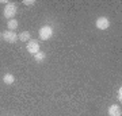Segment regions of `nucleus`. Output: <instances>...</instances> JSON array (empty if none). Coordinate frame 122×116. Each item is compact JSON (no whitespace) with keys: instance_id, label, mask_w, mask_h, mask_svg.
Wrapping results in <instances>:
<instances>
[{"instance_id":"1","label":"nucleus","mask_w":122,"mask_h":116,"mask_svg":"<svg viewBox=\"0 0 122 116\" xmlns=\"http://www.w3.org/2000/svg\"><path fill=\"white\" fill-rule=\"evenodd\" d=\"M15 14H16V5L14 4V3L5 4V7L3 8V15H4V18H7L8 20H11V19H14Z\"/></svg>"},{"instance_id":"3","label":"nucleus","mask_w":122,"mask_h":116,"mask_svg":"<svg viewBox=\"0 0 122 116\" xmlns=\"http://www.w3.org/2000/svg\"><path fill=\"white\" fill-rule=\"evenodd\" d=\"M1 38L4 39L5 42H8V43H15L16 42V39H18V35H16L15 31L7 30V31H4V32L1 34Z\"/></svg>"},{"instance_id":"11","label":"nucleus","mask_w":122,"mask_h":116,"mask_svg":"<svg viewBox=\"0 0 122 116\" xmlns=\"http://www.w3.org/2000/svg\"><path fill=\"white\" fill-rule=\"evenodd\" d=\"M23 4H26V5H34L35 1H34V0H25V1H23Z\"/></svg>"},{"instance_id":"6","label":"nucleus","mask_w":122,"mask_h":116,"mask_svg":"<svg viewBox=\"0 0 122 116\" xmlns=\"http://www.w3.org/2000/svg\"><path fill=\"white\" fill-rule=\"evenodd\" d=\"M109 115L110 116H122V111H121V107L114 104L109 108Z\"/></svg>"},{"instance_id":"10","label":"nucleus","mask_w":122,"mask_h":116,"mask_svg":"<svg viewBox=\"0 0 122 116\" xmlns=\"http://www.w3.org/2000/svg\"><path fill=\"white\" fill-rule=\"evenodd\" d=\"M46 58V54L45 53H42V51H38L37 54H34V60H35V62H42V61Z\"/></svg>"},{"instance_id":"13","label":"nucleus","mask_w":122,"mask_h":116,"mask_svg":"<svg viewBox=\"0 0 122 116\" xmlns=\"http://www.w3.org/2000/svg\"><path fill=\"white\" fill-rule=\"evenodd\" d=\"M0 38H1V34H0Z\"/></svg>"},{"instance_id":"9","label":"nucleus","mask_w":122,"mask_h":116,"mask_svg":"<svg viewBox=\"0 0 122 116\" xmlns=\"http://www.w3.org/2000/svg\"><path fill=\"white\" fill-rule=\"evenodd\" d=\"M7 27H8L10 31H14L18 28V20H15V19H11V20H8V23H7Z\"/></svg>"},{"instance_id":"8","label":"nucleus","mask_w":122,"mask_h":116,"mask_svg":"<svg viewBox=\"0 0 122 116\" xmlns=\"http://www.w3.org/2000/svg\"><path fill=\"white\" fill-rule=\"evenodd\" d=\"M14 81H15V77H14L11 73L4 74V77H3V82H4V84H7V85H11V84H14Z\"/></svg>"},{"instance_id":"5","label":"nucleus","mask_w":122,"mask_h":116,"mask_svg":"<svg viewBox=\"0 0 122 116\" xmlns=\"http://www.w3.org/2000/svg\"><path fill=\"white\" fill-rule=\"evenodd\" d=\"M27 51L30 53V54H37L39 51V43L38 41H34V39H30L29 42H27Z\"/></svg>"},{"instance_id":"4","label":"nucleus","mask_w":122,"mask_h":116,"mask_svg":"<svg viewBox=\"0 0 122 116\" xmlns=\"http://www.w3.org/2000/svg\"><path fill=\"white\" fill-rule=\"evenodd\" d=\"M95 26L99 28V30H107L110 27V20L107 19L106 16H102V18H98L95 22Z\"/></svg>"},{"instance_id":"2","label":"nucleus","mask_w":122,"mask_h":116,"mask_svg":"<svg viewBox=\"0 0 122 116\" xmlns=\"http://www.w3.org/2000/svg\"><path fill=\"white\" fill-rule=\"evenodd\" d=\"M53 37V28L50 26H44L39 28V39L41 41H46Z\"/></svg>"},{"instance_id":"12","label":"nucleus","mask_w":122,"mask_h":116,"mask_svg":"<svg viewBox=\"0 0 122 116\" xmlns=\"http://www.w3.org/2000/svg\"><path fill=\"white\" fill-rule=\"evenodd\" d=\"M117 99L119 100V101L122 100V89L121 88H119V90H118V93H117Z\"/></svg>"},{"instance_id":"7","label":"nucleus","mask_w":122,"mask_h":116,"mask_svg":"<svg viewBox=\"0 0 122 116\" xmlns=\"http://www.w3.org/2000/svg\"><path fill=\"white\" fill-rule=\"evenodd\" d=\"M18 38L20 39L22 42H29L31 39V34L29 32V31H23V32H20V34L18 35Z\"/></svg>"}]
</instances>
